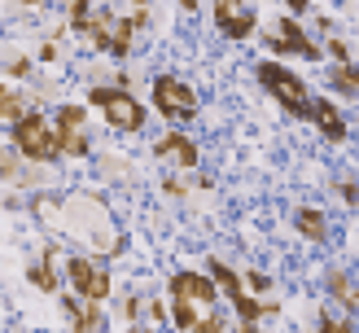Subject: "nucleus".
Masks as SVG:
<instances>
[{
    "mask_svg": "<svg viewBox=\"0 0 359 333\" xmlns=\"http://www.w3.org/2000/svg\"><path fill=\"white\" fill-rule=\"evenodd\" d=\"M219 285L202 272H175L171 276V320L180 329H224L219 315Z\"/></svg>",
    "mask_w": 359,
    "mask_h": 333,
    "instance_id": "nucleus-1",
    "label": "nucleus"
},
{
    "mask_svg": "<svg viewBox=\"0 0 359 333\" xmlns=\"http://www.w3.org/2000/svg\"><path fill=\"white\" fill-rule=\"evenodd\" d=\"M62 215L66 219H57V228L75 233L79 241L93 245V250H110V254L123 250V237H114V215L97 198H88V193H70V198H62Z\"/></svg>",
    "mask_w": 359,
    "mask_h": 333,
    "instance_id": "nucleus-2",
    "label": "nucleus"
},
{
    "mask_svg": "<svg viewBox=\"0 0 359 333\" xmlns=\"http://www.w3.org/2000/svg\"><path fill=\"white\" fill-rule=\"evenodd\" d=\"M13 136V149L27 158V163H40V167H53L62 158L57 149V132H53V118H44L40 110H27L22 118L9 128Z\"/></svg>",
    "mask_w": 359,
    "mask_h": 333,
    "instance_id": "nucleus-3",
    "label": "nucleus"
},
{
    "mask_svg": "<svg viewBox=\"0 0 359 333\" xmlns=\"http://www.w3.org/2000/svg\"><path fill=\"white\" fill-rule=\"evenodd\" d=\"M88 105H97L114 132H140V128L149 123V118H145V105H140V101L128 93V88L93 83V88H88Z\"/></svg>",
    "mask_w": 359,
    "mask_h": 333,
    "instance_id": "nucleus-4",
    "label": "nucleus"
},
{
    "mask_svg": "<svg viewBox=\"0 0 359 333\" xmlns=\"http://www.w3.org/2000/svg\"><path fill=\"white\" fill-rule=\"evenodd\" d=\"M259 83L272 93L280 105H285V114H294V118H307V105H311V88L302 75H294L290 66H280V62H259Z\"/></svg>",
    "mask_w": 359,
    "mask_h": 333,
    "instance_id": "nucleus-5",
    "label": "nucleus"
},
{
    "mask_svg": "<svg viewBox=\"0 0 359 333\" xmlns=\"http://www.w3.org/2000/svg\"><path fill=\"white\" fill-rule=\"evenodd\" d=\"M210 276H215V285H219V294L232 303V311H237L241 329H255L263 315H276V303H259L255 294H245V276H237V272L228 268V263L210 259Z\"/></svg>",
    "mask_w": 359,
    "mask_h": 333,
    "instance_id": "nucleus-6",
    "label": "nucleus"
},
{
    "mask_svg": "<svg viewBox=\"0 0 359 333\" xmlns=\"http://www.w3.org/2000/svg\"><path fill=\"white\" fill-rule=\"evenodd\" d=\"M132 35H136V22L123 13H110V9H97L93 22H88L83 40L93 44L97 53H105V57H128L132 53Z\"/></svg>",
    "mask_w": 359,
    "mask_h": 333,
    "instance_id": "nucleus-7",
    "label": "nucleus"
},
{
    "mask_svg": "<svg viewBox=\"0 0 359 333\" xmlns=\"http://www.w3.org/2000/svg\"><path fill=\"white\" fill-rule=\"evenodd\" d=\"M53 132H57L62 158H83L93 149V140H88V110L75 101H62L57 110H53Z\"/></svg>",
    "mask_w": 359,
    "mask_h": 333,
    "instance_id": "nucleus-8",
    "label": "nucleus"
},
{
    "mask_svg": "<svg viewBox=\"0 0 359 333\" xmlns=\"http://www.w3.org/2000/svg\"><path fill=\"white\" fill-rule=\"evenodd\" d=\"M154 110L171 123H189V118H197V93L180 75H158L154 79Z\"/></svg>",
    "mask_w": 359,
    "mask_h": 333,
    "instance_id": "nucleus-9",
    "label": "nucleus"
},
{
    "mask_svg": "<svg viewBox=\"0 0 359 333\" xmlns=\"http://www.w3.org/2000/svg\"><path fill=\"white\" fill-rule=\"evenodd\" d=\"M66 280L75 285L79 298H93V303H105V298H110V272L97 268V263L83 259V254L66 259Z\"/></svg>",
    "mask_w": 359,
    "mask_h": 333,
    "instance_id": "nucleus-10",
    "label": "nucleus"
},
{
    "mask_svg": "<svg viewBox=\"0 0 359 333\" xmlns=\"http://www.w3.org/2000/svg\"><path fill=\"white\" fill-rule=\"evenodd\" d=\"M263 48H272V53H298V57H311V62H320V53H325L307 31L294 22L290 13H280V18H276V35H267Z\"/></svg>",
    "mask_w": 359,
    "mask_h": 333,
    "instance_id": "nucleus-11",
    "label": "nucleus"
},
{
    "mask_svg": "<svg viewBox=\"0 0 359 333\" xmlns=\"http://www.w3.org/2000/svg\"><path fill=\"white\" fill-rule=\"evenodd\" d=\"M215 27H219L228 40H245L259 27V13L245 5V0H215Z\"/></svg>",
    "mask_w": 359,
    "mask_h": 333,
    "instance_id": "nucleus-12",
    "label": "nucleus"
},
{
    "mask_svg": "<svg viewBox=\"0 0 359 333\" xmlns=\"http://www.w3.org/2000/svg\"><path fill=\"white\" fill-rule=\"evenodd\" d=\"M154 154L163 158V163L180 167V171H193V167H197V158H202V154H197V145H193V140H189V136H180V132H167V136H163V140L154 145Z\"/></svg>",
    "mask_w": 359,
    "mask_h": 333,
    "instance_id": "nucleus-13",
    "label": "nucleus"
},
{
    "mask_svg": "<svg viewBox=\"0 0 359 333\" xmlns=\"http://www.w3.org/2000/svg\"><path fill=\"white\" fill-rule=\"evenodd\" d=\"M62 311H66V320L75 325V329H101L105 325L101 303H93V298H66L62 294Z\"/></svg>",
    "mask_w": 359,
    "mask_h": 333,
    "instance_id": "nucleus-14",
    "label": "nucleus"
},
{
    "mask_svg": "<svg viewBox=\"0 0 359 333\" xmlns=\"http://www.w3.org/2000/svg\"><path fill=\"white\" fill-rule=\"evenodd\" d=\"M307 118H311V123H316V128L325 132L329 140H337V145L346 140V123H342V114H337L329 101H316V97H311V105H307Z\"/></svg>",
    "mask_w": 359,
    "mask_h": 333,
    "instance_id": "nucleus-15",
    "label": "nucleus"
},
{
    "mask_svg": "<svg viewBox=\"0 0 359 333\" xmlns=\"http://www.w3.org/2000/svg\"><path fill=\"white\" fill-rule=\"evenodd\" d=\"M294 228H298V237H307V241H329V215L320 206H298Z\"/></svg>",
    "mask_w": 359,
    "mask_h": 333,
    "instance_id": "nucleus-16",
    "label": "nucleus"
},
{
    "mask_svg": "<svg viewBox=\"0 0 359 333\" xmlns=\"http://www.w3.org/2000/svg\"><path fill=\"white\" fill-rule=\"evenodd\" d=\"M27 280H31L35 290H44V294H57V254H44L40 263H31Z\"/></svg>",
    "mask_w": 359,
    "mask_h": 333,
    "instance_id": "nucleus-17",
    "label": "nucleus"
},
{
    "mask_svg": "<svg viewBox=\"0 0 359 333\" xmlns=\"http://www.w3.org/2000/svg\"><path fill=\"white\" fill-rule=\"evenodd\" d=\"M27 114V101H22V93L13 88V79H0V123H13Z\"/></svg>",
    "mask_w": 359,
    "mask_h": 333,
    "instance_id": "nucleus-18",
    "label": "nucleus"
},
{
    "mask_svg": "<svg viewBox=\"0 0 359 333\" xmlns=\"http://www.w3.org/2000/svg\"><path fill=\"white\" fill-rule=\"evenodd\" d=\"M329 83H333L342 97H355V101H359V66H355V62H337V66H329Z\"/></svg>",
    "mask_w": 359,
    "mask_h": 333,
    "instance_id": "nucleus-19",
    "label": "nucleus"
},
{
    "mask_svg": "<svg viewBox=\"0 0 359 333\" xmlns=\"http://www.w3.org/2000/svg\"><path fill=\"white\" fill-rule=\"evenodd\" d=\"M329 294H333V303H342L346 311L359 307V285H355L346 272H329Z\"/></svg>",
    "mask_w": 359,
    "mask_h": 333,
    "instance_id": "nucleus-20",
    "label": "nucleus"
},
{
    "mask_svg": "<svg viewBox=\"0 0 359 333\" xmlns=\"http://www.w3.org/2000/svg\"><path fill=\"white\" fill-rule=\"evenodd\" d=\"M93 0H70V9H66V27L75 31V35H83L88 31V22H93Z\"/></svg>",
    "mask_w": 359,
    "mask_h": 333,
    "instance_id": "nucleus-21",
    "label": "nucleus"
},
{
    "mask_svg": "<svg viewBox=\"0 0 359 333\" xmlns=\"http://www.w3.org/2000/svg\"><path fill=\"white\" fill-rule=\"evenodd\" d=\"M31 75V57L27 53H9L5 57V79H27Z\"/></svg>",
    "mask_w": 359,
    "mask_h": 333,
    "instance_id": "nucleus-22",
    "label": "nucleus"
},
{
    "mask_svg": "<svg viewBox=\"0 0 359 333\" xmlns=\"http://www.w3.org/2000/svg\"><path fill=\"white\" fill-rule=\"evenodd\" d=\"M320 329H329V333H346L351 320H346V315H329L325 307H320Z\"/></svg>",
    "mask_w": 359,
    "mask_h": 333,
    "instance_id": "nucleus-23",
    "label": "nucleus"
},
{
    "mask_svg": "<svg viewBox=\"0 0 359 333\" xmlns=\"http://www.w3.org/2000/svg\"><path fill=\"white\" fill-rule=\"evenodd\" d=\"M325 53H333V62H355V53H351V44H346V40H337V35H333V40L325 44Z\"/></svg>",
    "mask_w": 359,
    "mask_h": 333,
    "instance_id": "nucleus-24",
    "label": "nucleus"
},
{
    "mask_svg": "<svg viewBox=\"0 0 359 333\" xmlns=\"http://www.w3.org/2000/svg\"><path fill=\"white\" fill-rule=\"evenodd\" d=\"M337 193H342L346 206H359V180H342V184H337Z\"/></svg>",
    "mask_w": 359,
    "mask_h": 333,
    "instance_id": "nucleus-25",
    "label": "nucleus"
},
{
    "mask_svg": "<svg viewBox=\"0 0 359 333\" xmlns=\"http://www.w3.org/2000/svg\"><path fill=\"white\" fill-rule=\"evenodd\" d=\"M163 193H167V198H184V193H189V189H184V184H180V180H175V175H167V180H163Z\"/></svg>",
    "mask_w": 359,
    "mask_h": 333,
    "instance_id": "nucleus-26",
    "label": "nucleus"
},
{
    "mask_svg": "<svg viewBox=\"0 0 359 333\" xmlns=\"http://www.w3.org/2000/svg\"><path fill=\"white\" fill-rule=\"evenodd\" d=\"M245 285H250V290H259V294H267V290H272V280L259 276V272H250V276H245Z\"/></svg>",
    "mask_w": 359,
    "mask_h": 333,
    "instance_id": "nucleus-27",
    "label": "nucleus"
},
{
    "mask_svg": "<svg viewBox=\"0 0 359 333\" xmlns=\"http://www.w3.org/2000/svg\"><path fill=\"white\" fill-rule=\"evenodd\" d=\"M40 62H57V40H44L40 44Z\"/></svg>",
    "mask_w": 359,
    "mask_h": 333,
    "instance_id": "nucleus-28",
    "label": "nucleus"
},
{
    "mask_svg": "<svg viewBox=\"0 0 359 333\" xmlns=\"http://www.w3.org/2000/svg\"><path fill=\"white\" fill-rule=\"evenodd\" d=\"M123 315H128V320H140V298H136V294L123 303Z\"/></svg>",
    "mask_w": 359,
    "mask_h": 333,
    "instance_id": "nucleus-29",
    "label": "nucleus"
},
{
    "mask_svg": "<svg viewBox=\"0 0 359 333\" xmlns=\"http://www.w3.org/2000/svg\"><path fill=\"white\" fill-rule=\"evenodd\" d=\"M290 9H294V13H302V9H307V0H290Z\"/></svg>",
    "mask_w": 359,
    "mask_h": 333,
    "instance_id": "nucleus-30",
    "label": "nucleus"
},
{
    "mask_svg": "<svg viewBox=\"0 0 359 333\" xmlns=\"http://www.w3.org/2000/svg\"><path fill=\"white\" fill-rule=\"evenodd\" d=\"M18 5H27V9H35V5H44V0H18Z\"/></svg>",
    "mask_w": 359,
    "mask_h": 333,
    "instance_id": "nucleus-31",
    "label": "nucleus"
},
{
    "mask_svg": "<svg viewBox=\"0 0 359 333\" xmlns=\"http://www.w3.org/2000/svg\"><path fill=\"white\" fill-rule=\"evenodd\" d=\"M132 5H136V9H149V0H132Z\"/></svg>",
    "mask_w": 359,
    "mask_h": 333,
    "instance_id": "nucleus-32",
    "label": "nucleus"
},
{
    "mask_svg": "<svg viewBox=\"0 0 359 333\" xmlns=\"http://www.w3.org/2000/svg\"><path fill=\"white\" fill-rule=\"evenodd\" d=\"M184 9H197V0H184Z\"/></svg>",
    "mask_w": 359,
    "mask_h": 333,
    "instance_id": "nucleus-33",
    "label": "nucleus"
},
{
    "mask_svg": "<svg viewBox=\"0 0 359 333\" xmlns=\"http://www.w3.org/2000/svg\"><path fill=\"white\" fill-rule=\"evenodd\" d=\"M0 9H5V0H0Z\"/></svg>",
    "mask_w": 359,
    "mask_h": 333,
    "instance_id": "nucleus-34",
    "label": "nucleus"
}]
</instances>
